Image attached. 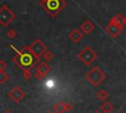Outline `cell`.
<instances>
[{
  "mask_svg": "<svg viewBox=\"0 0 126 113\" xmlns=\"http://www.w3.org/2000/svg\"><path fill=\"white\" fill-rule=\"evenodd\" d=\"M86 80L93 85V86H99L105 80L106 76L105 73L98 67V66H94L92 68V70L87 73L85 75Z\"/></svg>",
  "mask_w": 126,
  "mask_h": 113,
  "instance_id": "6da1fadb",
  "label": "cell"
},
{
  "mask_svg": "<svg viewBox=\"0 0 126 113\" xmlns=\"http://www.w3.org/2000/svg\"><path fill=\"white\" fill-rule=\"evenodd\" d=\"M39 4L41 7L46 11L50 16H56L65 6L66 1L65 0H43L40 1Z\"/></svg>",
  "mask_w": 126,
  "mask_h": 113,
  "instance_id": "7a4b0ae2",
  "label": "cell"
},
{
  "mask_svg": "<svg viewBox=\"0 0 126 113\" xmlns=\"http://www.w3.org/2000/svg\"><path fill=\"white\" fill-rule=\"evenodd\" d=\"M13 61H15V63L18 64L22 69L26 70V69H31L36 63L37 59L31 52L30 53L18 52V55L13 58Z\"/></svg>",
  "mask_w": 126,
  "mask_h": 113,
  "instance_id": "3957f363",
  "label": "cell"
},
{
  "mask_svg": "<svg viewBox=\"0 0 126 113\" xmlns=\"http://www.w3.org/2000/svg\"><path fill=\"white\" fill-rule=\"evenodd\" d=\"M77 57L83 62L84 65L91 66L97 59V53L90 45H87L78 53Z\"/></svg>",
  "mask_w": 126,
  "mask_h": 113,
  "instance_id": "277c9868",
  "label": "cell"
},
{
  "mask_svg": "<svg viewBox=\"0 0 126 113\" xmlns=\"http://www.w3.org/2000/svg\"><path fill=\"white\" fill-rule=\"evenodd\" d=\"M26 49L29 50L37 60H38L40 57H42L43 53H44L46 50H48V49H47V46H46L41 40H39V39H35L29 47H26Z\"/></svg>",
  "mask_w": 126,
  "mask_h": 113,
  "instance_id": "5b68a950",
  "label": "cell"
},
{
  "mask_svg": "<svg viewBox=\"0 0 126 113\" xmlns=\"http://www.w3.org/2000/svg\"><path fill=\"white\" fill-rule=\"evenodd\" d=\"M15 18L16 15L7 5H3L0 8V25L2 27H7Z\"/></svg>",
  "mask_w": 126,
  "mask_h": 113,
  "instance_id": "8992f818",
  "label": "cell"
},
{
  "mask_svg": "<svg viewBox=\"0 0 126 113\" xmlns=\"http://www.w3.org/2000/svg\"><path fill=\"white\" fill-rule=\"evenodd\" d=\"M124 26H118V25H114L111 23H108L105 27H104V30L106 31V33L108 35H110L112 38H116L120 35V33L123 30Z\"/></svg>",
  "mask_w": 126,
  "mask_h": 113,
  "instance_id": "52a82bcc",
  "label": "cell"
},
{
  "mask_svg": "<svg viewBox=\"0 0 126 113\" xmlns=\"http://www.w3.org/2000/svg\"><path fill=\"white\" fill-rule=\"evenodd\" d=\"M26 93L25 91L19 86V85H16L14 86L10 91H9V97L12 101H14L15 103H19L22 101V99L25 97Z\"/></svg>",
  "mask_w": 126,
  "mask_h": 113,
  "instance_id": "ba28073f",
  "label": "cell"
},
{
  "mask_svg": "<svg viewBox=\"0 0 126 113\" xmlns=\"http://www.w3.org/2000/svg\"><path fill=\"white\" fill-rule=\"evenodd\" d=\"M50 70H51V68L46 62H40L35 68L34 77L36 79H42L50 72Z\"/></svg>",
  "mask_w": 126,
  "mask_h": 113,
  "instance_id": "9c48e42d",
  "label": "cell"
},
{
  "mask_svg": "<svg viewBox=\"0 0 126 113\" xmlns=\"http://www.w3.org/2000/svg\"><path fill=\"white\" fill-rule=\"evenodd\" d=\"M68 36H69V38H70V40H71L72 42H74V43H79V42L83 39L84 33L82 32L81 29L75 28H72V29L69 31Z\"/></svg>",
  "mask_w": 126,
  "mask_h": 113,
  "instance_id": "30bf717a",
  "label": "cell"
},
{
  "mask_svg": "<svg viewBox=\"0 0 126 113\" xmlns=\"http://www.w3.org/2000/svg\"><path fill=\"white\" fill-rule=\"evenodd\" d=\"M80 29H81L85 34H90V33L94 29V25L90 20H85V21L81 24Z\"/></svg>",
  "mask_w": 126,
  "mask_h": 113,
  "instance_id": "8fae6325",
  "label": "cell"
},
{
  "mask_svg": "<svg viewBox=\"0 0 126 113\" xmlns=\"http://www.w3.org/2000/svg\"><path fill=\"white\" fill-rule=\"evenodd\" d=\"M123 20H124V17H123L121 14H116L115 16H113V17L110 19L109 23L114 24V25H118V26H124Z\"/></svg>",
  "mask_w": 126,
  "mask_h": 113,
  "instance_id": "7c38bea8",
  "label": "cell"
},
{
  "mask_svg": "<svg viewBox=\"0 0 126 113\" xmlns=\"http://www.w3.org/2000/svg\"><path fill=\"white\" fill-rule=\"evenodd\" d=\"M100 109H101L104 113H110V112L114 109V106H113V104H112L110 101H104V102L100 105Z\"/></svg>",
  "mask_w": 126,
  "mask_h": 113,
  "instance_id": "4fadbf2b",
  "label": "cell"
},
{
  "mask_svg": "<svg viewBox=\"0 0 126 113\" xmlns=\"http://www.w3.org/2000/svg\"><path fill=\"white\" fill-rule=\"evenodd\" d=\"M96 97L101 101H105L109 97V93L104 89H100L96 92Z\"/></svg>",
  "mask_w": 126,
  "mask_h": 113,
  "instance_id": "5bb4252c",
  "label": "cell"
},
{
  "mask_svg": "<svg viewBox=\"0 0 126 113\" xmlns=\"http://www.w3.org/2000/svg\"><path fill=\"white\" fill-rule=\"evenodd\" d=\"M54 110L56 113H64V102L63 101H59L58 103H56L54 105Z\"/></svg>",
  "mask_w": 126,
  "mask_h": 113,
  "instance_id": "9a60e30c",
  "label": "cell"
},
{
  "mask_svg": "<svg viewBox=\"0 0 126 113\" xmlns=\"http://www.w3.org/2000/svg\"><path fill=\"white\" fill-rule=\"evenodd\" d=\"M42 58H43V60H44V61H47V62H49V61H51V60L54 58V54H53L51 51H49V50H46V51L43 53V55H42Z\"/></svg>",
  "mask_w": 126,
  "mask_h": 113,
  "instance_id": "2e32d148",
  "label": "cell"
},
{
  "mask_svg": "<svg viewBox=\"0 0 126 113\" xmlns=\"http://www.w3.org/2000/svg\"><path fill=\"white\" fill-rule=\"evenodd\" d=\"M10 76L5 73V71H0V84H4L6 81H8Z\"/></svg>",
  "mask_w": 126,
  "mask_h": 113,
  "instance_id": "e0dca14e",
  "label": "cell"
},
{
  "mask_svg": "<svg viewBox=\"0 0 126 113\" xmlns=\"http://www.w3.org/2000/svg\"><path fill=\"white\" fill-rule=\"evenodd\" d=\"M32 74L31 69H26V70H24V72H23V74H22V77H23L25 80H27V81H29V80L32 78Z\"/></svg>",
  "mask_w": 126,
  "mask_h": 113,
  "instance_id": "ac0fdd59",
  "label": "cell"
},
{
  "mask_svg": "<svg viewBox=\"0 0 126 113\" xmlns=\"http://www.w3.org/2000/svg\"><path fill=\"white\" fill-rule=\"evenodd\" d=\"M7 36H8L10 39H14V38L17 36V31H16L14 28H10V29L7 31Z\"/></svg>",
  "mask_w": 126,
  "mask_h": 113,
  "instance_id": "d6986e66",
  "label": "cell"
},
{
  "mask_svg": "<svg viewBox=\"0 0 126 113\" xmlns=\"http://www.w3.org/2000/svg\"><path fill=\"white\" fill-rule=\"evenodd\" d=\"M73 109V105L70 102H64V111L65 112H69Z\"/></svg>",
  "mask_w": 126,
  "mask_h": 113,
  "instance_id": "ffe728a7",
  "label": "cell"
},
{
  "mask_svg": "<svg viewBox=\"0 0 126 113\" xmlns=\"http://www.w3.org/2000/svg\"><path fill=\"white\" fill-rule=\"evenodd\" d=\"M6 67H7V64L5 63V61L1 60L0 61V71H5Z\"/></svg>",
  "mask_w": 126,
  "mask_h": 113,
  "instance_id": "44dd1931",
  "label": "cell"
},
{
  "mask_svg": "<svg viewBox=\"0 0 126 113\" xmlns=\"http://www.w3.org/2000/svg\"><path fill=\"white\" fill-rule=\"evenodd\" d=\"M123 22H124V26H126V17H124V20H123Z\"/></svg>",
  "mask_w": 126,
  "mask_h": 113,
  "instance_id": "7402d4cb",
  "label": "cell"
},
{
  "mask_svg": "<svg viewBox=\"0 0 126 113\" xmlns=\"http://www.w3.org/2000/svg\"><path fill=\"white\" fill-rule=\"evenodd\" d=\"M94 113H100V112H99V110H95Z\"/></svg>",
  "mask_w": 126,
  "mask_h": 113,
  "instance_id": "603a6c76",
  "label": "cell"
},
{
  "mask_svg": "<svg viewBox=\"0 0 126 113\" xmlns=\"http://www.w3.org/2000/svg\"><path fill=\"white\" fill-rule=\"evenodd\" d=\"M4 113H11V112H10V111H5Z\"/></svg>",
  "mask_w": 126,
  "mask_h": 113,
  "instance_id": "cb8c5ba5",
  "label": "cell"
},
{
  "mask_svg": "<svg viewBox=\"0 0 126 113\" xmlns=\"http://www.w3.org/2000/svg\"><path fill=\"white\" fill-rule=\"evenodd\" d=\"M116 113H121V112H120V111H118V112H116Z\"/></svg>",
  "mask_w": 126,
  "mask_h": 113,
  "instance_id": "d4e9b609",
  "label": "cell"
},
{
  "mask_svg": "<svg viewBox=\"0 0 126 113\" xmlns=\"http://www.w3.org/2000/svg\"><path fill=\"white\" fill-rule=\"evenodd\" d=\"M37 1H39V2H40V1H43V0H37Z\"/></svg>",
  "mask_w": 126,
  "mask_h": 113,
  "instance_id": "484cf974",
  "label": "cell"
},
{
  "mask_svg": "<svg viewBox=\"0 0 126 113\" xmlns=\"http://www.w3.org/2000/svg\"><path fill=\"white\" fill-rule=\"evenodd\" d=\"M48 113H53V112H48ZM55 113H56V112H55Z\"/></svg>",
  "mask_w": 126,
  "mask_h": 113,
  "instance_id": "4316f807",
  "label": "cell"
}]
</instances>
